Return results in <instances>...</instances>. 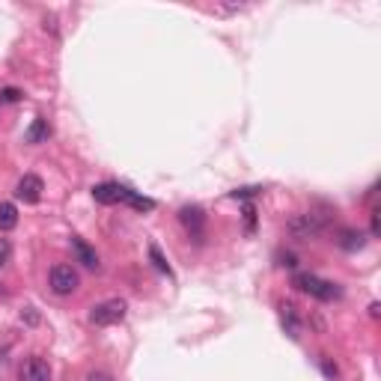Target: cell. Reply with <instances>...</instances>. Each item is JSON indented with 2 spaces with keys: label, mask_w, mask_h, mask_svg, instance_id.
<instances>
[{
  "label": "cell",
  "mask_w": 381,
  "mask_h": 381,
  "mask_svg": "<svg viewBox=\"0 0 381 381\" xmlns=\"http://www.w3.org/2000/svg\"><path fill=\"white\" fill-rule=\"evenodd\" d=\"M86 381H113V375H108V373H90V375H86Z\"/></svg>",
  "instance_id": "obj_20"
},
{
  "label": "cell",
  "mask_w": 381,
  "mask_h": 381,
  "mask_svg": "<svg viewBox=\"0 0 381 381\" xmlns=\"http://www.w3.org/2000/svg\"><path fill=\"white\" fill-rule=\"evenodd\" d=\"M6 259H9V241L0 238V265H6Z\"/></svg>",
  "instance_id": "obj_18"
},
{
  "label": "cell",
  "mask_w": 381,
  "mask_h": 381,
  "mask_svg": "<svg viewBox=\"0 0 381 381\" xmlns=\"http://www.w3.org/2000/svg\"><path fill=\"white\" fill-rule=\"evenodd\" d=\"M245 218H247V224L253 226V218H257V209H253L250 202H247V206H245Z\"/></svg>",
  "instance_id": "obj_23"
},
{
  "label": "cell",
  "mask_w": 381,
  "mask_h": 381,
  "mask_svg": "<svg viewBox=\"0 0 381 381\" xmlns=\"http://www.w3.org/2000/svg\"><path fill=\"white\" fill-rule=\"evenodd\" d=\"M125 313H129V304L122 298H110V301H101L93 307L90 313V322L98 325V328H108V325H117L125 319Z\"/></svg>",
  "instance_id": "obj_2"
},
{
  "label": "cell",
  "mask_w": 381,
  "mask_h": 381,
  "mask_svg": "<svg viewBox=\"0 0 381 381\" xmlns=\"http://www.w3.org/2000/svg\"><path fill=\"white\" fill-rule=\"evenodd\" d=\"M149 259H152V265H155V269H158L161 274H167V277L173 274V271H170V265H167V259H164V257H161V250H158V245H149Z\"/></svg>",
  "instance_id": "obj_15"
},
{
  "label": "cell",
  "mask_w": 381,
  "mask_h": 381,
  "mask_svg": "<svg viewBox=\"0 0 381 381\" xmlns=\"http://www.w3.org/2000/svg\"><path fill=\"white\" fill-rule=\"evenodd\" d=\"M122 194H125V185H117V182H101V185L93 188V200L101 202V206L122 202Z\"/></svg>",
  "instance_id": "obj_8"
},
{
  "label": "cell",
  "mask_w": 381,
  "mask_h": 381,
  "mask_svg": "<svg viewBox=\"0 0 381 381\" xmlns=\"http://www.w3.org/2000/svg\"><path fill=\"white\" fill-rule=\"evenodd\" d=\"M280 259H283L280 265H286V269H295V265H298V259L292 257V253H286V257H280Z\"/></svg>",
  "instance_id": "obj_21"
},
{
  "label": "cell",
  "mask_w": 381,
  "mask_h": 381,
  "mask_svg": "<svg viewBox=\"0 0 381 381\" xmlns=\"http://www.w3.org/2000/svg\"><path fill=\"white\" fill-rule=\"evenodd\" d=\"M78 271L72 269V265H54L51 269V289L57 292V295H72L75 289H78Z\"/></svg>",
  "instance_id": "obj_3"
},
{
  "label": "cell",
  "mask_w": 381,
  "mask_h": 381,
  "mask_svg": "<svg viewBox=\"0 0 381 381\" xmlns=\"http://www.w3.org/2000/svg\"><path fill=\"white\" fill-rule=\"evenodd\" d=\"M259 190H262V188H235L230 197H233V200H245V197H253V194H259Z\"/></svg>",
  "instance_id": "obj_17"
},
{
  "label": "cell",
  "mask_w": 381,
  "mask_h": 381,
  "mask_svg": "<svg viewBox=\"0 0 381 381\" xmlns=\"http://www.w3.org/2000/svg\"><path fill=\"white\" fill-rule=\"evenodd\" d=\"M18 224V209L12 202H0V230H15Z\"/></svg>",
  "instance_id": "obj_14"
},
{
  "label": "cell",
  "mask_w": 381,
  "mask_h": 381,
  "mask_svg": "<svg viewBox=\"0 0 381 381\" xmlns=\"http://www.w3.org/2000/svg\"><path fill=\"white\" fill-rule=\"evenodd\" d=\"M72 250H75V257H78L81 265H86V269H98V253H96L90 245H86L84 238L75 235V238H72Z\"/></svg>",
  "instance_id": "obj_9"
},
{
  "label": "cell",
  "mask_w": 381,
  "mask_h": 381,
  "mask_svg": "<svg viewBox=\"0 0 381 381\" xmlns=\"http://www.w3.org/2000/svg\"><path fill=\"white\" fill-rule=\"evenodd\" d=\"M179 221L182 226L188 230V235L194 238V241H202V233H206V214H202V209L197 206H185L179 212Z\"/></svg>",
  "instance_id": "obj_6"
},
{
  "label": "cell",
  "mask_w": 381,
  "mask_h": 381,
  "mask_svg": "<svg viewBox=\"0 0 381 381\" xmlns=\"http://www.w3.org/2000/svg\"><path fill=\"white\" fill-rule=\"evenodd\" d=\"M0 101H21V90H15V86H6V90H0Z\"/></svg>",
  "instance_id": "obj_16"
},
{
  "label": "cell",
  "mask_w": 381,
  "mask_h": 381,
  "mask_svg": "<svg viewBox=\"0 0 381 381\" xmlns=\"http://www.w3.org/2000/svg\"><path fill=\"white\" fill-rule=\"evenodd\" d=\"M122 202H129V206H131V209H137V212H152V209H155V200L141 197V194H137V190H131V188H125Z\"/></svg>",
  "instance_id": "obj_12"
},
{
  "label": "cell",
  "mask_w": 381,
  "mask_h": 381,
  "mask_svg": "<svg viewBox=\"0 0 381 381\" xmlns=\"http://www.w3.org/2000/svg\"><path fill=\"white\" fill-rule=\"evenodd\" d=\"M325 230V218L322 214H295V218L289 221V233L298 235V238H313L316 233Z\"/></svg>",
  "instance_id": "obj_4"
},
{
  "label": "cell",
  "mask_w": 381,
  "mask_h": 381,
  "mask_svg": "<svg viewBox=\"0 0 381 381\" xmlns=\"http://www.w3.org/2000/svg\"><path fill=\"white\" fill-rule=\"evenodd\" d=\"M363 233L361 230H342L340 233V238H337V245L342 247V250H349V253H354V250H361L363 247Z\"/></svg>",
  "instance_id": "obj_11"
},
{
  "label": "cell",
  "mask_w": 381,
  "mask_h": 381,
  "mask_svg": "<svg viewBox=\"0 0 381 381\" xmlns=\"http://www.w3.org/2000/svg\"><path fill=\"white\" fill-rule=\"evenodd\" d=\"M292 283H295L301 292H307V295L319 298V301H334V298L342 295V289L337 283L322 280V277H316V274H295V280Z\"/></svg>",
  "instance_id": "obj_1"
},
{
  "label": "cell",
  "mask_w": 381,
  "mask_h": 381,
  "mask_svg": "<svg viewBox=\"0 0 381 381\" xmlns=\"http://www.w3.org/2000/svg\"><path fill=\"white\" fill-rule=\"evenodd\" d=\"M18 378L21 381H51V366H48L45 358H39V354H30V358H24Z\"/></svg>",
  "instance_id": "obj_5"
},
{
  "label": "cell",
  "mask_w": 381,
  "mask_h": 381,
  "mask_svg": "<svg viewBox=\"0 0 381 381\" xmlns=\"http://www.w3.org/2000/svg\"><path fill=\"white\" fill-rule=\"evenodd\" d=\"M42 190H45V185H42L39 176L27 173V176H21V182L15 185V197L21 202H39L42 200Z\"/></svg>",
  "instance_id": "obj_7"
},
{
  "label": "cell",
  "mask_w": 381,
  "mask_h": 381,
  "mask_svg": "<svg viewBox=\"0 0 381 381\" xmlns=\"http://www.w3.org/2000/svg\"><path fill=\"white\" fill-rule=\"evenodd\" d=\"M280 319H283V325L289 328V334H292V337H298V331H301V319H298L295 304H292V301H280Z\"/></svg>",
  "instance_id": "obj_10"
},
{
  "label": "cell",
  "mask_w": 381,
  "mask_h": 381,
  "mask_svg": "<svg viewBox=\"0 0 381 381\" xmlns=\"http://www.w3.org/2000/svg\"><path fill=\"white\" fill-rule=\"evenodd\" d=\"M48 134H51L48 120L45 117H36L33 125L27 129V143H42V141H48Z\"/></svg>",
  "instance_id": "obj_13"
},
{
  "label": "cell",
  "mask_w": 381,
  "mask_h": 381,
  "mask_svg": "<svg viewBox=\"0 0 381 381\" xmlns=\"http://www.w3.org/2000/svg\"><path fill=\"white\" fill-rule=\"evenodd\" d=\"M378 214H381V212L375 209V212H373V233H375V235L381 233V218H378Z\"/></svg>",
  "instance_id": "obj_22"
},
{
  "label": "cell",
  "mask_w": 381,
  "mask_h": 381,
  "mask_svg": "<svg viewBox=\"0 0 381 381\" xmlns=\"http://www.w3.org/2000/svg\"><path fill=\"white\" fill-rule=\"evenodd\" d=\"M322 370H325L328 378H334V375H337V363H331L328 358H322Z\"/></svg>",
  "instance_id": "obj_19"
}]
</instances>
